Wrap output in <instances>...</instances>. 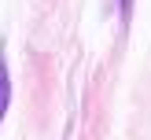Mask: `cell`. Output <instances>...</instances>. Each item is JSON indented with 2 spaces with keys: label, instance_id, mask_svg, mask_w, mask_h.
<instances>
[{
  "label": "cell",
  "instance_id": "obj_1",
  "mask_svg": "<svg viewBox=\"0 0 151 140\" xmlns=\"http://www.w3.org/2000/svg\"><path fill=\"white\" fill-rule=\"evenodd\" d=\"M7 100H11V85H7V63H4V52H0V118L7 111Z\"/></svg>",
  "mask_w": 151,
  "mask_h": 140
}]
</instances>
